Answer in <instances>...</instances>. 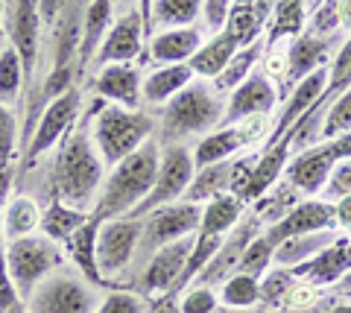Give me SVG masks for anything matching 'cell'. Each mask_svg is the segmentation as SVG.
Here are the masks:
<instances>
[{
	"instance_id": "33",
	"label": "cell",
	"mask_w": 351,
	"mask_h": 313,
	"mask_svg": "<svg viewBox=\"0 0 351 313\" xmlns=\"http://www.w3.org/2000/svg\"><path fill=\"white\" fill-rule=\"evenodd\" d=\"M24 85H27L24 62H21L18 50L12 45H6L0 50V103H3L6 109H15Z\"/></svg>"
},
{
	"instance_id": "17",
	"label": "cell",
	"mask_w": 351,
	"mask_h": 313,
	"mask_svg": "<svg viewBox=\"0 0 351 313\" xmlns=\"http://www.w3.org/2000/svg\"><path fill=\"white\" fill-rule=\"evenodd\" d=\"M348 269H351V237L339 234L319 255H313L307 264L295 266L293 275H302L311 287H322V284H339V278Z\"/></svg>"
},
{
	"instance_id": "54",
	"label": "cell",
	"mask_w": 351,
	"mask_h": 313,
	"mask_svg": "<svg viewBox=\"0 0 351 313\" xmlns=\"http://www.w3.org/2000/svg\"><path fill=\"white\" fill-rule=\"evenodd\" d=\"M325 313H351V305H337V308L325 310Z\"/></svg>"
},
{
	"instance_id": "20",
	"label": "cell",
	"mask_w": 351,
	"mask_h": 313,
	"mask_svg": "<svg viewBox=\"0 0 351 313\" xmlns=\"http://www.w3.org/2000/svg\"><path fill=\"white\" fill-rule=\"evenodd\" d=\"M331 47H334V36H313V32L290 41V47H287V77L284 79L299 85L304 77H311L313 71L325 68Z\"/></svg>"
},
{
	"instance_id": "24",
	"label": "cell",
	"mask_w": 351,
	"mask_h": 313,
	"mask_svg": "<svg viewBox=\"0 0 351 313\" xmlns=\"http://www.w3.org/2000/svg\"><path fill=\"white\" fill-rule=\"evenodd\" d=\"M339 237L337 229H322V231H311V234H295V237H287L284 243L276 246L272 252V266L278 269H295L307 264L313 255H319L325 246H331Z\"/></svg>"
},
{
	"instance_id": "28",
	"label": "cell",
	"mask_w": 351,
	"mask_h": 313,
	"mask_svg": "<svg viewBox=\"0 0 351 313\" xmlns=\"http://www.w3.org/2000/svg\"><path fill=\"white\" fill-rule=\"evenodd\" d=\"M191 82H193L191 64H161L158 71H152L149 77H144L141 97L152 105H164V103H170L182 88H188Z\"/></svg>"
},
{
	"instance_id": "22",
	"label": "cell",
	"mask_w": 351,
	"mask_h": 313,
	"mask_svg": "<svg viewBox=\"0 0 351 313\" xmlns=\"http://www.w3.org/2000/svg\"><path fill=\"white\" fill-rule=\"evenodd\" d=\"M237 164H240V158H228V161H219V164L199 167L193 173V181H191L188 193H184V202L205 205V202H211L217 197H223V193H232Z\"/></svg>"
},
{
	"instance_id": "26",
	"label": "cell",
	"mask_w": 351,
	"mask_h": 313,
	"mask_svg": "<svg viewBox=\"0 0 351 313\" xmlns=\"http://www.w3.org/2000/svg\"><path fill=\"white\" fill-rule=\"evenodd\" d=\"M112 24H114V0H91L82 18V38H80V50H76L82 68L91 62V56H97Z\"/></svg>"
},
{
	"instance_id": "19",
	"label": "cell",
	"mask_w": 351,
	"mask_h": 313,
	"mask_svg": "<svg viewBox=\"0 0 351 313\" xmlns=\"http://www.w3.org/2000/svg\"><path fill=\"white\" fill-rule=\"evenodd\" d=\"M141 85H144V77L138 73V68H132V64H106L94 79V91L114 105L138 109L141 100H144Z\"/></svg>"
},
{
	"instance_id": "58",
	"label": "cell",
	"mask_w": 351,
	"mask_h": 313,
	"mask_svg": "<svg viewBox=\"0 0 351 313\" xmlns=\"http://www.w3.org/2000/svg\"><path fill=\"white\" fill-rule=\"evenodd\" d=\"M114 3H120V6H129V3H132V0H114Z\"/></svg>"
},
{
	"instance_id": "18",
	"label": "cell",
	"mask_w": 351,
	"mask_h": 313,
	"mask_svg": "<svg viewBox=\"0 0 351 313\" xmlns=\"http://www.w3.org/2000/svg\"><path fill=\"white\" fill-rule=\"evenodd\" d=\"M202 47V29L199 27H176L161 29L158 36L147 41V56L161 68V64H188L193 53Z\"/></svg>"
},
{
	"instance_id": "39",
	"label": "cell",
	"mask_w": 351,
	"mask_h": 313,
	"mask_svg": "<svg viewBox=\"0 0 351 313\" xmlns=\"http://www.w3.org/2000/svg\"><path fill=\"white\" fill-rule=\"evenodd\" d=\"M147 310H149L147 296L135 293V290H117V293L103 296L94 313H147Z\"/></svg>"
},
{
	"instance_id": "35",
	"label": "cell",
	"mask_w": 351,
	"mask_h": 313,
	"mask_svg": "<svg viewBox=\"0 0 351 313\" xmlns=\"http://www.w3.org/2000/svg\"><path fill=\"white\" fill-rule=\"evenodd\" d=\"M261 301V281L252 275L234 273L219 287V305L226 308H255Z\"/></svg>"
},
{
	"instance_id": "16",
	"label": "cell",
	"mask_w": 351,
	"mask_h": 313,
	"mask_svg": "<svg viewBox=\"0 0 351 313\" xmlns=\"http://www.w3.org/2000/svg\"><path fill=\"white\" fill-rule=\"evenodd\" d=\"M144 47V24H141V15L135 9L120 15L112 29H108L106 41L97 50V68H106V64H132V59Z\"/></svg>"
},
{
	"instance_id": "44",
	"label": "cell",
	"mask_w": 351,
	"mask_h": 313,
	"mask_svg": "<svg viewBox=\"0 0 351 313\" xmlns=\"http://www.w3.org/2000/svg\"><path fill=\"white\" fill-rule=\"evenodd\" d=\"M343 197H351V158L337 161L331 179H328V185L322 190V199H328V202H337Z\"/></svg>"
},
{
	"instance_id": "30",
	"label": "cell",
	"mask_w": 351,
	"mask_h": 313,
	"mask_svg": "<svg viewBox=\"0 0 351 313\" xmlns=\"http://www.w3.org/2000/svg\"><path fill=\"white\" fill-rule=\"evenodd\" d=\"M41 229V208L29 197H12L3 208V234L9 240L36 234Z\"/></svg>"
},
{
	"instance_id": "15",
	"label": "cell",
	"mask_w": 351,
	"mask_h": 313,
	"mask_svg": "<svg viewBox=\"0 0 351 313\" xmlns=\"http://www.w3.org/2000/svg\"><path fill=\"white\" fill-rule=\"evenodd\" d=\"M276 103H278V91H276V85H272V79L267 73H252L246 82H240L237 88L228 94L223 126L240 123L255 114H269L276 109Z\"/></svg>"
},
{
	"instance_id": "57",
	"label": "cell",
	"mask_w": 351,
	"mask_h": 313,
	"mask_svg": "<svg viewBox=\"0 0 351 313\" xmlns=\"http://www.w3.org/2000/svg\"><path fill=\"white\" fill-rule=\"evenodd\" d=\"M234 6H255V0H234Z\"/></svg>"
},
{
	"instance_id": "50",
	"label": "cell",
	"mask_w": 351,
	"mask_h": 313,
	"mask_svg": "<svg viewBox=\"0 0 351 313\" xmlns=\"http://www.w3.org/2000/svg\"><path fill=\"white\" fill-rule=\"evenodd\" d=\"M337 15H339V27L351 29V0H337Z\"/></svg>"
},
{
	"instance_id": "6",
	"label": "cell",
	"mask_w": 351,
	"mask_h": 313,
	"mask_svg": "<svg viewBox=\"0 0 351 313\" xmlns=\"http://www.w3.org/2000/svg\"><path fill=\"white\" fill-rule=\"evenodd\" d=\"M29 313H94L100 305L97 284H91L80 273H53L47 281H41L32 296L24 301Z\"/></svg>"
},
{
	"instance_id": "29",
	"label": "cell",
	"mask_w": 351,
	"mask_h": 313,
	"mask_svg": "<svg viewBox=\"0 0 351 313\" xmlns=\"http://www.w3.org/2000/svg\"><path fill=\"white\" fill-rule=\"evenodd\" d=\"M243 208H246V205L240 202L234 193H223V197L205 202L202 205L199 234H219V237H226L240 220H243Z\"/></svg>"
},
{
	"instance_id": "46",
	"label": "cell",
	"mask_w": 351,
	"mask_h": 313,
	"mask_svg": "<svg viewBox=\"0 0 351 313\" xmlns=\"http://www.w3.org/2000/svg\"><path fill=\"white\" fill-rule=\"evenodd\" d=\"M21 293H18V287L12 281V275H9V266H6V258L0 255V313H9L12 308L21 305Z\"/></svg>"
},
{
	"instance_id": "32",
	"label": "cell",
	"mask_w": 351,
	"mask_h": 313,
	"mask_svg": "<svg viewBox=\"0 0 351 313\" xmlns=\"http://www.w3.org/2000/svg\"><path fill=\"white\" fill-rule=\"evenodd\" d=\"M261 53H263V38L252 41V45H246V47H240V50L234 53V59L226 64V71L214 79V88H217L219 94H226V91L232 94L240 82H246L252 73H255V64H258V59H261Z\"/></svg>"
},
{
	"instance_id": "41",
	"label": "cell",
	"mask_w": 351,
	"mask_h": 313,
	"mask_svg": "<svg viewBox=\"0 0 351 313\" xmlns=\"http://www.w3.org/2000/svg\"><path fill=\"white\" fill-rule=\"evenodd\" d=\"M276 29L269 32V45H276L278 38L290 36V32H299L302 27V0H281L276 9Z\"/></svg>"
},
{
	"instance_id": "9",
	"label": "cell",
	"mask_w": 351,
	"mask_h": 313,
	"mask_svg": "<svg viewBox=\"0 0 351 313\" xmlns=\"http://www.w3.org/2000/svg\"><path fill=\"white\" fill-rule=\"evenodd\" d=\"M141 229H144L141 217H117L100 225V234H97V266H100L106 284L120 278L129 269V264L135 261Z\"/></svg>"
},
{
	"instance_id": "10",
	"label": "cell",
	"mask_w": 351,
	"mask_h": 313,
	"mask_svg": "<svg viewBox=\"0 0 351 313\" xmlns=\"http://www.w3.org/2000/svg\"><path fill=\"white\" fill-rule=\"evenodd\" d=\"M196 234L191 237H179V240L164 243L161 249L149 255V261L144 264V275H141V290L147 296H164L170 299V293L179 284V278L188 266V258L193 252Z\"/></svg>"
},
{
	"instance_id": "55",
	"label": "cell",
	"mask_w": 351,
	"mask_h": 313,
	"mask_svg": "<svg viewBox=\"0 0 351 313\" xmlns=\"http://www.w3.org/2000/svg\"><path fill=\"white\" fill-rule=\"evenodd\" d=\"M3 21H6V3L0 0V27H3Z\"/></svg>"
},
{
	"instance_id": "11",
	"label": "cell",
	"mask_w": 351,
	"mask_h": 313,
	"mask_svg": "<svg viewBox=\"0 0 351 313\" xmlns=\"http://www.w3.org/2000/svg\"><path fill=\"white\" fill-rule=\"evenodd\" d=\"M80 100H82L80 91L71 88L44 105L41 121L27 144V164H32L36 158H41L44 153H50L53 147L64 141V135L73 129V121H76V114H80Z\"/></svg>"
},
{
	"instance_id": "51",
	"label": "cell",
	"mask_w": 351,
	"mask_h": 313,
	"mask_svg": "<svg viewBox=\"0 0 351 313\" xmlns=\"http://www.w3.org/2000/svg\"><path fill=\"white\" fill-rule=\"evenodd\" d=\"M9 181H12V173L0 170V211H3L6 202H9Z\"/></svg>"
},
{
	"instance_id": "3",
	"label": "cell",
	"mask_w": 351,
	"mask_h": 313,
	"mask_svg": "<svg viewBox=\"0 0 351 313\" xmlns=\"http://www.w3.org/2000/svg\"><path fill=\"white\" fill-rule=\"evenodd\" d=\"M226 100L214 85L191 82L182 88L170 103H164L161 112V144H179L182 138L208 135L223 126Z\"/></svg>"
},
{
	"instance_id": "8",
	"label": "cell",
	"mask_w": 351,
	"mask_h": 313,
	"mask_svg": "<svg viewBox=\"0 0 351 313\" xmlns=\"http://www.w3.org/2000/svg\"><path fill=\"white\" fill-rule=\"evenodd\" d=\"M193 153L182 144H167L161 147V164H158V176H156V185L147 193V199L138 205L129 217H147L149 211L161 208V205H170V202H179L184 199L191 181H193Z\"/></svg>"
},
{
	"instance_id": "43",
	"label": "cell",
	"mask_w": 351,
	"mask_h": 313,
	"mask_svg": "<svg viewBox=\"0 0 351 313\" xmlns=\"http://www.w3.org/2000/svg\"><path fill=\"white\" fill-rule=\"evenodd\" d=\"M346 88H351V38L339 47L334 64L328 68V91H339L343 94Z\"/></svg>"
},
{
	"instance_id": "49",
	"label": "cell",
	"mask_w": 351,
	"mask_h": 313,
	"mask_svg": "<svg viewBox=\"0 0 351 313\" xmlns=\"http://www.w3.org/2000/svg\"><path fill=\"white\" fill-rule=\"evenodd\" d=\"M138 15H141V24H144V38L149 41L152 38V0H141Z\"/></svg>"
},
{
	"instance_id": "53",
	"label": "cell",
	"mask_w": 351,
	"mask_h": 313,
	"mask_svg": "<svg viewBox=\"0 0 351 313\" xmlns=\"http://www.w3.org/2000/svg\"><path fill=\"white\" fill-rule=\"evenodd\" d=\"M158 313H179V308H176L170 299H164V301H161V308H158Z\"/></svg>"
},
{
	"instance_id": "2",
	"label": "cell",
	"mask_w": 351,
	"mask_h": 313,
	"mask_svg": "<svg viewBox=\"0 0 351 313\" xmlns=\"http://www.w3.org/2000/svg\"><path fill=\"white\" fill-rule=\"evenodd\" d=\"M158 164H161V141L149 138L141 149H135L132 155L117 161V164L108 170L91 217L100 223L129 217V214L147 199L152 185H156Z\"/></svg>"
},
{
	"instance_id": "34",
	"label": "cell",
	"mask_w": 351,
	"mask_h": 313,
	"mask_svg": "<svg viewBox=\"0 0 351 313\" xmlns=\"http://www.w3.org/2000/svg\"><path fill=\"white\" fill-rule=\"evenodd\" d=\"M202 15V0H152V27H193Z\"/></svg>"
},
{
	"instance_id": "56",
	"label": "cell",
	"mask_w": 351,
	"mask_h": 313,
	"mask_svg": "<svg viewBox=\"0 0 351 313\" xmlns=\"http://www.w3.org/2000/svg\"><path fill=\"white\" fill-rule=\"evenodd\" d=\"M9 313H29V310H27V305H24V301H21V305H18V308H12Z\"/></svg>"
},
{
	"instance_id": "27",
	"label": "cell",
	"mask_w": 351,
	"mask_h": 313,
	"mask_svg": "<svg viewBox=\"0 0 351 313\" xmlns=\"http://www.w3.org/2000/svg\"><path fill=\"white\" fill-rule=\"evenodd\" d=\"M100 220H94V217H88V223L82 225V229H76L71 234V240L64 243L68 246V255H71V261L76 266V273H80L82 278H88L91 284H106L103 281V275H100V266H97V234H100Z\"/></svg>"
},
{
	"instance_id": "42",
	"label": "cell",
	"mask_w": 351,
	"mask_h": 313,
	"mask_svg": "<svg viewBox=\"0 0 351 313\" xmlns=\"http://www.w3.org/2000/svg\"><path fill=\"white\" fill-rule=\"evenodd\" d=\"M217 305H219V296L214 293L211 287L193 284V287H188V293L182 296L179 313H214Z\"/></svg>"
},
{
	"instance_id": "1",
	"label": "cell",
	"mask_w": 351,
	"mask_h": 313,
	"mask_svg": "<svg viewBox=\"0 0 351 313\" xmlns=\"http://www.w3.org/2000/svg\"><path fill=\"white\" fill-rule=\"evenodd\" d=\"M106 179V161L91 141V129H71L53 161V193L76 211L91 214Z\"/></svg>"
},
{
	"instance_id": "7",
	"label": "cell",
	"mask_w": 351,
	"mask_h": 313,
	"mask_svg": "<svg viewBox=\"0 0 351 313\" xmlns=\"http://www.w3.org/2000/svg\"><path fill=\"white\" fill-rule=\"evenodd\" d=\"M144 220V229H141V243H138V255L141 261H149V255L161 249L164 243L170 240H179V237H191L199 231V223H202V205L196 202H170V205H161V208L149 211Z\"/></svg>"
},
{
	"instance_id": "38",
	"label": "cell",
	"mask_w": 351,
	"mask_h": 313,
	"mask_svg": "<svg viewBox=\"0 0 351 313\" xmlns=\"http://www.w3.org/2000/svg\"><path fill=\"white\" fill-rule=\"evenodd\" d=\"M226 32H232L240 47L252 45V41H258L261 38V12H258L255 6H234L232 15H228Z\"/></svg>"
},
{
	"instance_id": "60",
	"label": "cell",
	"mask_w": 351,
	"mask_h": 313,
	"mask_svg": "<svg viewBox=\"0 0 351 313\" xmlns=\"http://www.w3.org/2000/svg\"><path fill=\"white\" fill-rule=\"evenodd\" d=\"M3 3H6V0H3Z\"/></svg>"
},
{
	"instance_id": "59",
	"label": "cell",
	"mask_w": 351,
	"mask_h": 313,
	"mask_svg": "<svg viewBox=\"0 0 351 313\" xmlns=\"http://www.w3.org/2000/svg\"><path fill=\"white\" fill-rule=\"evenodd\" d=\"M0 255H3V249H0Z\"/></svg>"
},
{
	"instance_id": "25",
	"label": "cell",
	"mask_w": 351,
	"mask_h": 313,
	"mask_svg": "<svg viewBox=\"0 0 351 313\" xmlns=\"http://www.w3.org/2000/svg\"><path fill=\"white\" fill-rule=\"evenodd\" d=\"M240 50L237 38L232 32H214V38L202 41V47L193 53V59L188 62L193 77H202V79H217L219 73L226 71V64L234 59V53Z\"/></svg>"
},
{
	"instance_id": "37",
	"label": "cell",
	"mask_w": 351,
	"mask_h": 313,
	"mask_svg": "<svg viewBox=\"0 0 351 313\" xmlns=\"http://www.w3.org/2000/svg\"><path fill=\"white\" fill-rule=\"evenodd\" d=\"M272 246H269V240L263 234H258L255 240H252L249 246H246V252H243V258H240V264H237V273H243V275H252V278H261L269 273L272 269Z\"/></svg>"
},
{
	"instance_id": "40",
	"label": "cell",
	"mask_w": 351,
	"mask_h": 313,
	"mask_svg": "<svg viewBox=\"0 0 351 313\" xmlns=\"http://www.w3.org/2000/svg\"><path fill=\"white\" fill-rule=\"evenodd\" d=\"M18 153V117L0 103V170H9Z\"/></svg>"
},
{
	"instance_id": "4",
	"label": "cell",
	"mask_w": 351,
	"mask_h": 313,
	"mask_svg": "<svg viewBox=\"0 0 351 313\" xmlns=\"http://www.w3.org/2000/svg\"><path fill=\"white\" fill-rule=\"evenodd\" d=\"M88 129H91V141L100 158L106 161V167H114L117 161H123L152 138L149 114L138 109H123V105L114 103L100 105Z\"/></svg>"
},
{
	"instance_id": "14",
	"label": "cell",
	"mask_w": 351,
	"mask_h": 313,
	"mask_svg": "<svg viewBox=\"0 0 351 313\" xmlns=\"http://www.w3.org/2000/svg\"><path fill=\"white\" fill-rule=\"evenodd\" d=\"M322 229H337L334 225V202L313 197L307 202H295L287 214H281V217L263 231V237H267L269 246L276 249V246L284 243L287 237L311 234V231H322Z\"/></svg>"
},
{
	"instance_id": "21",
	"label": "cell",
	"mask_w": 351,
	"mask_h": 313,
	"mask_svg": "<svg viewBox=\"0 0 351 313\" xmlns=\"http://www.w3.org/2000/svg\"><path fill=\"white\" fill-rule=\"evenodd\" d=\"M325 91H328V64H325V68H319V71H313L311 77H304V79L293 88L290 103L284 105V114H281V121H278L276 138H278V135H287L304 114H311L313 105L322 100Z\"/></svg>"
},
{
	"instance_id": "45",
	"label": "cell",
	"mask_w": 351,
	"mask_h": 313,
	"mask_svg": "<svg viewBox=\"0 0 351 313\" xmlns=\"http://www.w3.org/2000/svg\"><path fill=\"white\" fill-rule=\"evenodd\" d=\"M234 9V0H202V18L211 32H223L228 24V15Z\"/></svg>"
},
{
	"instance_id": "5",
	"label": "cell",
	"mask_w": 351,
	"mask_h": 313,
	"mask_svg": "<svg viewBox=\"0 0 351 313\" xmlns=\"http://www.w3.org/2000/svg\"><path fill=\"white\" fill-rule=\"evenodd\" d=\"M3 258H6L9 275H12V281L24 301L32 296V290L41 281H47L53 273H59L64 266L62 243L50 240L47 234H38V231L18 237V240H9Z\"/></svg>"
},
{
	"instance_id": "31",
	"label": "cell",
	"mask_w": 351,
	"mask_h": 313,
	"mask_svg": "<svg viewBox=\"0 0 351 313\" xmlns=\"http://www.w3.org/2000/svg\"><path fill=\"white\" fill-rule=\"evenodd\" d=\"M88 217H91V214L76 211L71 205L53 199L50 208L41 214V234H47L50 240H56V243H68L71 234L88 223Z\"/></svg>"
},
{
	"instance_id": "23",
	"label": "cell",
	"mask_w": 351,
	"mask_h": 313,
	"mask_svg": "<svg viewBox=\"0 0 351 313\" xmlns=\"http://www.w3.org/2000/svg\"><path fill=\"white\" fill-rule=\"evenodd\" d=\"M249 141L246 135L240 132V126H219L214 132H208L199 138L191 153H193V164L196 170L199 167H208V164H219V161H228V158H237L240 149H246Z\"/></svg>"
},
{
	"instance_id": "13",
	"label": "cell",
	"mask_w": 351,
	"mask_h": 313,
	"mask_svg": "<svg viewBox=\"0 0 351 313\" xmlns=\"http://www.w3.org/2000/svg\"><path fill=\"white\" fill-rule=\"evenodd\" d=\"M6 36L9 45L18 50L21 62H24L27 79L36 73L38 64V45H41V12H38V0H9V12H6Z\"/></svg>"
},
{
	"instance_id": "36",
	"label": "cell",
	"mask_w": 351,
	"mask_h": 313,
	"mask_svg": "<svg viewBox=\"0 0 351 313\" xmlns=\"http://www.w3.org/2000/svg\"><path fill=\"white\" fill-rule=\"evenodd\" d=\"M343 132H351V88H346L343 94H337L334 103L328 105V112L322 117L319 138L334 141V138L343 135Z\"/></svg>"
},
{
	"instance_id": "48",
	"label": "cell",
	"mask_w": 351,
	"mask_h": 313,
	"mask_svg": "<svg viewBox=\"0 0 351 313\" xmlns=\"http://www.w3.org/2000/svg\"><path fill=\"white\" fill-rule=\"evenodd\" d=\"M331 149H334L337 161H346V158H351V132L337 135L334 141H331Z\"/></svg>"
},
{
	"instance_id": "47",
	"label": "cell",
	"mask_w": 351,
	"mask_h": 313,
	"mask_svg": "<svg viewBox=\"0 0 351 313\" xmlns=\"http://www.w3.org/2000/svg\"><path fill=\"white\" fill-rule=\"evenodd\" d=\"M334 225L351 234V197H343L334 202Z\"/></svg>"
},
{
	"instance_id": "52",
	"label": "cell",
	"mask_w": 351,
	"mask_h": 313,
	"mask_svg": "<svg viewBox=\"0 0 351 313\" xmlns=\"http://www.w3.org/2000/svg\"><path fill=\"white\" fill-rule=\"evenodd\" d=\"M339 290H343V293H351V269L343 278H339Z\"/></svg>"
},
{
	"instance_id": "12",
	"label": "cell",
	"mask_w": 351,
	"mask_h": 313,
	"mask_svg": "<svg viewBox=\"0 0 351 313\" xmlns=\"http://www.w3.org/2000/svg\"><path fill=\"white\" fill-rule=\"evenodd\" d=\"M337 167V155L331 149V141L325 144H313L295 153L287 167H284V179L295 193H304V197H322V190L331 179V173Z\"/></svg>"
}]
</instances>
